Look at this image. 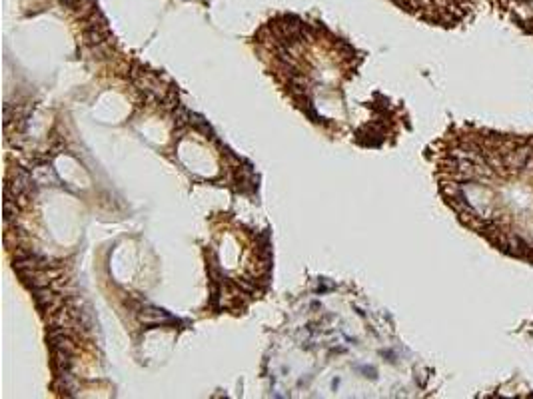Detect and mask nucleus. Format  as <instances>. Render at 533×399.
Here are the masks:
<instances>
[{"mask_svg":"<svg viewBox=\"0 0 533 399\" xmlns=\"http://www.w3.org/2000/svg\"><path fill=\"white\" fill-rule=\"evenodd\" d=\"M252 48L266 74L310 122L331 124L329 106L340 108L346 84L364 56L324 22L294 12H276L252 36Z\"/></svg>","mask_w":533,"mask_h":399,"instance_id":"f03ea898","label":"nucleus"},{"mask_svg":"<svg viewBox=\"0 0 533 399\" xmlns=\"http://www.w3.org/2000/svg\"><path fill=\"white\" fill-rule=\"evenodd\" d=\"M270 243L260 239L256 230L234 220L216 228L206 256V270L214 297L222 299V310H246L268 289Z\"/></svg>","mask_w":533,"mask_h":399,"instance_id":"7ed1b4c3","label":"nucleus"},{"mask_svg":"<svg viewBox=\"0 0 533 399\" xmlns=\"http://www.w3.org/2000/svg\"><path fill=\"white\" fill-rule=\"evenodd\" d=\"M406 14L440 28H457L475 14L477 0H390Z\"/></svg>","mask_w":533,"mask_h":399,"instance_id":"20e7f679","label":"nucleus"},{"mask_svg":"<svg viewBox=\"0 0 533 399\" xmlns=\"http://www.w3.org/2000/svg\"><path fill=\"white\" fill-rule=\"evenodd\" d=\"M495 12L533 38V0H490Z\"/></svg>","mask_w":533,"mask_h":399,"instance_id":"39448f33","label":"nucleus"},{"mask_svg":"<svg viewBox=\"0 0 533 399\" xmlns=\"http://www.w3.org/2000/svg\"><path fill=\"white\" fill-rule=\"evenodd\" d=\"M431 162L457 222L499 254L533 264V134L455 124L431 146Z\"/></svg>","mask_w":533,"mask_h":399,"instance_id":"f257e3e1","label":"nucleus"}]
</instances>
